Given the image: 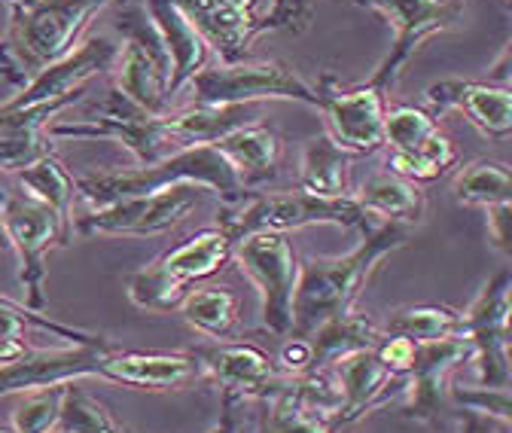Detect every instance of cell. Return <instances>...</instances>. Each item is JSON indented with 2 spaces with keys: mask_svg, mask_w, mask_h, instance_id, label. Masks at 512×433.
Wrapping results in <instances>:
<instances>
[{
  "mask_svg": "<svg viewBox=\"0 0 512 433\" xmlns=\"http://www.w3.org/2000/svg\"><path fill=\"white\" fill-rule=\"evenodd\" d=\"M412 238L409 226L384 223L375 232H366L354 251L342 257H308L299 263L296 293H293V339H308L317 327L333 318L354 312V302L366 290L384 257L397 254Z\"/></svg>",
  "mask_w": 512,
  "mask_h": 433,
  "instance_id": "cell-1",
  "label": "cell"
},
{
  "mask_svg": "<svg viewBox=\"0 0 512 433\" xmlns=\"http://www.w3.org/2000/svg\"><path fill=\"white\" fill-rule=\"evenodd\" d=\"M74 183H77V196H83L92 208H104L132 196L162 193L168 187H180V183L208 187L229 208L247 199V187L241 183L238 171L214 144L183 147L171 156H162L153 165L122 168V171H92L77 177Z\"/></svg>",
  "mask_w": 512,
  "mask_h": 433,
  "instance_id": "cell-2",
  "label": "cell"
},
{
  "mask_svg": "<svg viewBox=\"0 0 512 433\" xmlns=\"http://www.w3.org/2000/svg\"><path fill=\"white\" fill-rule=\"evenodd\" d=\"M113 0H22L10 7V28L0 37V77L16 86L68 55L89 22Z\"/></svg>",
  "mask_w": 512,
  "mask_h": 433,
  "instance_id": "cell-3",
  "label": "cell"
},
{
  "mask_svg": "<svg viewBox=\"0 0 512 433\" xmlns=\"http://www.w3.org/2000/svg\"><path fill=\"white\" fill-rule=\"evenodd\" d=\"M232 247L235 241L220 226L199 229L153 260L147 269L128 278V299L144 312H177L183 296L189 293V284L217 275L232 260Z\"/></svg>",
  "mask_w": 512,
  "mask_h": 433,
  "instance_id": "cell-4",
  "label": "cell"
},
{
  "mask_svg": "<svg viewBox=\"0 0 512 433\" xmlns=\"http://www.w3.org/2000/svg\"><path fill=\"white\" fill-rule=\"evenodd\" d=\"M305 226H342V229H363L366 211L357 205L354 196L327 199V196H311L302 190H278L244 199L226 211L220 220V229L241 241L256 232H296Z\"/></svg>",
  "mask_w": 512,
  "mask_h": 433,
  "instance_id": "cell-5",
  "label": "cell"
},
{
  "mask_svg": "<svg viewBox=\"0 0 512 433\" xmlns=\"http://www.w3.org/2000/svg\"><path fill=\"white\" fill-rule=\"evenodd\" d=\"M394 77L384 71H372L366 83L342 86L333 74H320L317 110L324 113L327 135L336 147L351 156H366L384 147V113H388V95L394 89Z\"/></svg>",
  "mask_w": 512,
  "mask_h": 433,
  "instance_id": "cell-6",
  "label": "cell"
},
{
  "mask_svg": "<svg viewBox=\"0 0 512 433\" xmlns=\"http://www.w3.org/2000/svg\"><path fill=\"white\" fill-rule=\"evenodd\" d=\"M116 28L122 31V46L113 61V89L122 92L150 116H165L168 110V77L171 58L144 10L141 0L119 13Z\"/></svg>",
  "mask_w": 512,
  "mask_h": 433,
  "instance_id": "cell-7",
  "label": "cell"
},
{
  "mask_svg": "<svg viewBox=\"0 0 512 433\" xmlns=\"http://www.w3.org/2000/svg\"><path fill=\"white\" fill-rule=\"evenodd\" d=\"M186 86L192 104L299 101L317 107V89L287 61H238V65L202 68Z\"/></svg>",
  "mask_w": 512,
  "mask_h": 433,
  "instance_id": "cell-8",
  "label": "cell"
},
{
  "mask_svg": "<svg viewBox=\"0 0 512 433\" xmlns=\"http://www.w3.org/2000/svg\"><path fill=\"white\" fill-rule=\"evenodd\" d=\"M46 135L49 141H119L138 165L159 162L168 156V144H174L162 126V116L144 113L116 89H110L107 101H101L86 119H52Z\"/></svg>",
  "mask_w": 512,
  "mask_h": 433,
  "instance_id": "cell-9",
  "label": "cell"
},
{
  "mask_svg": "<svg viewBox=\"0 0 512 433\" xmlns=\"http://www.w3.org/2000/svg\"><path fill=\"white\" fill-rule=\"evenodd\" d=\"M7 241L19 257V284L25 287V305L34 312H46V254L52 247L74 241V229L64 223L52 208L28 199L7 196L0 205Z\"/></svg>",
  "mask_w": 512,
  "mask_h": 433,
  "instance_id": "cell-10",
  "label": "cell"
},
{
  "mask_svg": "<svg viewBox=\"0 0 512 433\" xmlns=\"http://www.w3.org/2000/svg\"><path fill=\"white\" fill-rule=\"evenodd\" d=\"M232 260L260 293L263 324L275 336H290L299 260L284 232H256L232 247Z\"/></svg>",
  "mask_w": 512,
  "mask_h": 433,
  "instance_id": "cell-11",
  "label": "cell"
},
{
  "mask_svg": "<svg viewBox=\"0 0 512 433\" xmlns=\"http://www.w3.org/2000/svg\"><path fill=\"white\" fill-rule=\"evenodd\" d=\"M199 205V187H168L150 196L119 199L104 208H92L89 214L74 220V235H113V238H150L174 229L189 217V211Z\"/></svg>",
  "mask_w": 512,
  "mask_h": 433,
  "instance_id": "cell-12",
  "label": "cell"
},
{
  "mask_svg": "<svg viewBox=\"0 0 512 433\" xmlns=\"http://www.w3.org/2000/svg\"><path fill=\"white\" fill-rule=\"evenodd\" d=\"M509 296L512 275L500 269L485 281L473 305L464 312V339L473 348V363L479 373V385L485 388H509Z\"/></svg>",
  "mask_w": 512,
  "mask_h": 433,
  "instance_id": "cell-13",
  "label": "cell"
},
{
  "mask_svg": "<svg viewBox=\"0 0 512 433\" xmlns=\"http://www.w3.org/2000/svg\"><path fill=\"white\" fill-rule=\"evenodd\" d=\"M192 354L202 360L208 385L220 391V403L244 406L247 400H266L287 379V373H281L275 360L250 342H214L192 348Z\"/></svg>",
  "mask_w": 512,
  "mask_h": 433,
  "instance_id": "cell-14",
  "label": "cell"
},
{
  "mask_svg": "<svg viewBox=\"0 0 512 433\" xmlns=\"http://www.w3.org/2000/svg\"><path fill=\"white\" fill-rule=\"evenodd\" d=\"M113 345L107 339L68 348H25L10 363H0V397L31 394L98 376V363Z\"/></svg>",
  "mask_w": 512,
  "mask_h": 433,
  "instance_id": "cell-15",
  "label": "cell"
},
{
  "mask_svg": "<svg viewBox=\"0 0 512 433\" xmlns=\"http://www.w3.org/2000/svg\"><path fill=\"white\" fill-rule=\"evenodd\" d=\"M357 4L381 13L394 28L391 52L378 65V71L394 80H400L403 68L424 40L455 31L464 19V0H357Z\"/></svg>",
  "mask_w": 512,
  "mask_h": 433,
  "instance_id": "cell-16",
  "label": "cell"
},
{
  "mask_svg": "<svg viewBox=\"0 0 512 433\" xmlns=\"http://www.w3.org/2000/svg\"><path fill=\"white\" fill-rule=\"evenodd\" d=\"M101 382L132 391H189L208 385L205 366L192 351H107L98 363Z\"/></svg>",
  "mask_w": 512,
  "mask_h": 433,
  "instance_id": "cell-17",
  "label": "cell"
},
{
  "mask_svg": "<svg viewBox=\"0 0 512 433\" xmlns=\"http://www.w3.org/2000/svg\"><path fill=\"white\" fill-rule=\"evenodd\" d=\"M424 110L436 119L448 110H461L470 126L491 141L512 135V89L479 80H439L424 92Z\"/></svg>",
  "mask_w": 512,
  "mask_h": 433,
  "instance_id": "cell-18",
  "label": "cell"
},
{
  "mask_svg": "<svg viewBox=\"0 0 512 433\" xmlns=\"http://www.w3.org/2000/svg\"><path fill=\"white\" fill-rule=\"evenodd\" d=\"M467 360H473V348L464 336H448V339L415 345V357L406 373V406H403L406 418L430 424L445 400L448 376Z\"/></svg>",
  "mask_w": 512,
  "mask_h": 433,
  "instance_id": "cell-19",
  "label": "cell"
},
{
  "mask_svg": "<svg viewBox=\"0 0 512 433\" xmlns=\"http://www.w3.org/2000/svg\"><path fill=\"white\" fill-rule=\"evenodd\" d=\"M174 4L196 25L223 65L247 61L253 40L260 37V16L253 13V0H174Z\"/></svg>",
  "mask_w": 512,
  "mask_h": 433,
  "instance_id": "cell-20",
  "label": "cell"
},
{
  "mask_svg": "<svg viewBox=\"0 0 512 433\" xmlns=\"http://www.w3.org/2000/svg\"><path fill=\"white\" fill-rule=\"evenodd\" d=\"M74 101L0 104V171H22L52 153L46 126Z\"/></svg>",
  "mask_w": 512,
  "mask_h": 433,
  "instance_id": "cell-21",
  "label": "cell"
},
{
  "mask_svg": "<svg viewBox=\"0 0 512 433\" xmlns=\"http://www.w3.org/2000/svg\"><path fill=\"white\" fill-rule=\"evenodd\" d=\"M333 382L339 388V409L333 415V424L336 430H342L348 424H357L375 406L388 400L391 385H397V376L378 360L375 348H369V351H357V354L336 360Z\"/></svg>",
  "mask_w": 512,
  "mask_h": 433,
  "instance_id": "cell-22",
  "label": "cell"
},
{
  "mask_svg": "<svg viewBox=\"0 0 512 433\" xmlns=\"http://www.w3.org/2000/svg\"><path fill=\"white\" fill-rule=\"evenodd\" d=\"M168 58H171V77H168V98L186 89V83L202 68H208V43L186 19V13L174 0H141Z\"/></svg>",
  "mask_w": 512,
  "mask_h": 433,
  "instance_id": "cell-23",
  "label": "cell"
},
{
  "mask_svg": "<svg viewBox=\"0 0 512 433\" xmlns=\"http://www.w3.org/2000/svg\"><path fill=\"white\" fill-rule=\"evenodd\" d=\"M250 122H263L253 104H189L177 113H165L162 126L174 144H217L220 138L244 129Z\"/></svg>",
  "mask_w": 512,
  "mask_h": 433,
  "instance_id": "cell-24",
  "label": "cell"
},
{
  "mask_svg": "<svg viewBox=\"0 0 512 433\" xmlns=\"http://www.w3.org/2000/svg\"><path fill=\"white\" fill-rule=\"evenodd\" d=\"M214 147L232 162L244 187L272 180L278 174L281 156H284L281 135L272 126H266V122H250L244 129H235L232 135L220 138Z\"/></svg>",
  "mask_w": 512,
  "mask_h": 433,
  "instance_id": "cell-25",
  "label": "cell"
},
{
  "mask_svg": "<svg viewBox=\"0 0 512 433\" xmlns=\"http://www.w3.org/2000/svg\"><path fill=\"white\" fill-rule=\"evenodd\" d=\"M357 205L366 214L381 217L384 223H400V226H418L427 214V196L418 183L394 174V171H378L372 174L360 193L354 196Z\"/></svg>",
  "mask_w": 512,
  "mask_h": 433,
  "instance_id": "cell-26",
  "label": "cell"
},
{
  "mask_svg": "<svg viewBox=\"0 0 512 433\" xmlns=\"http://www.w3.org/2000/svg\"><path fill=\"white\" fill-rule=\"evenodd\" d=\"M351 153L333 144V138L324 132L305 144L302 162H299V177L296 190L311 193V196H327V199H342L351 190Z\"/></svg>",
  "mask_w": 512,
  "mask_h": 433,
  "instance_id": "cell-27",
  "label": "cell"
},
{
  "mask_svg": "<svg viewBox=\"0 0 512 433\" xmlns=\"http://www.w3.org/2000/svg\"><path fill=\"white\" fill-rule=\"evenodd\" d=\"M381 336L384 333L366 315L348 312L342 318L327 321L324 327H317L308 336V345H311V373H314V369L333 366L336 360H342L348 354L375 348L381 342Z\"/></svg>",
  "mask_w": 512,
  "mask_h": 433,
  "instance_id": "cell-28",
  "label": "cell"
},
{
  "mask_svg": "<svg viewBox=\"0 0 512 433\" xmlns=\"http://www.w3.org/2000/svg\"><path fill=\"white\" fill-rule=\"evenodd\" d=\"M177 312L183 315V321L214 339V342H229L238 336V324H241V315H238V296L229 290V287H202V290H192L183 296Z\"/></svg>",
  "mask_w": 512,
  "mask_h": 433,
  "instance_id": "cell-29",
  "label": "cell"
},
{
  "mask_svg": "<svg viewBox=\"0 0 512 433\" xmlns=\"http://www.w3.org/2000/svg\"><path fill=\"white\" fill-rule=\"evenodd\" d=\"M260 403H263V412H260V427H256V433H339L327 412L308 406L293 391L290 376L275 394H269Z\"/></svg>",
  "mask_w": 512,
  "mask_h": 433,
  "instance_id": "cell-30",
  "label": "cell"
},
{
  "mask_svg": "<svg viewBox=\"0 0 512 433\" xmlns=\"http://www.w3.org/2000/svg\"><path fill=\"white\" fill-rule=\"evenodd\" d=\"M19 180H22V190H25L28 199L52 208L64 223L74 229V217L71 214H74V199H77V183L68 174V168H64L52 153L37 159L34 165L22 168Z\"/></svg>",
  "mask_w": 512,
  "mask_h": 433,
  "instance_id": "cell-31",
  "label": "cell"
},
{
  "mask_svg": "<svg viewBox=\"0 0 512 433\" xmlns=\"http://www.w3.org/2000/svg\"><path fill=\"white\" fill-rule=\"evenodd\" d=\"M452 193H455V202L467 208H491V205L512 202L509 165L497 159H473L455 174Z\"/></svg>",
  "mask_w": 512,
  "mask_h": 433,
  "instance_id": "cell-32",
  "label": "cell"
},
{
  "mask_svg": "<svg viewBox=\"0 0 512 433\" xmlns=\"http://www.w3.org/2000/svg\"><path fill=\"white\" fill-rule=\"evenodd\" d=\"M391 336H406L412 342H436L464 333V312H455L448 305H409L391 315L388 330Z\"/></svg>",
  "mask_w": 512,
  "mask_h": 433,
  "instance_id": "cell-33",
  "label": "cell"
},
{
  "mask_svg": "<svg viewBox=\"0 0 512 433\" xmlns=\"http://www.w3.org/2000/svg\"><path fill=\"white\" fill-rule=\"evenodd\" d=\"M55 430L58 433H132V430H125L113 418V412L98 397H92L80 382H71L64 388Z\"/></svg>",
  "mask_w": 512,
  "mask_h": 433,
  "instance_id": "cell-34",
  "label": "cell"
},
{
  "mask_svg": "<svg viewBox=\"0 0 512 433\" xmlns=\"http://www.w3.org/2000/svg\"><path fill=\"white\" fill-rule=\"evenodd\" d=\"M458 162V150L448 141L442 132H436L424 147H418L415 153H394L388 156V171L412 180V183H430L439 180L448 168Z\"/></svg>",
  "mask_w": 512,
  "mask_h": 433,
  "instance_id": "cell-35",
  "label": "cell"
},
{
  "mask_svg": "<svg viewBox=\"0 0 512 433\" xmlns=\"http://www.w3.org/2000/svg\"><path fill=\"white\" fill-rule=\"evenodd\" d=\"M439 132L433 113L415 104H394L384 113V144H391L394 153H415Z\"/></svg>",
  "mask_w": 512,
  "mask_h": 433,
  "instance_id": "cell-36",
  "label": "cell"
},
{
  "mask_svg": "<svg viewBox=\"0 0 512 433\" xmlns=\"http://www.w3.org/2000/svg\"><path fill=\"white\" fill-rule=\"evenodd\" d=\"M68 385H55L43 391L22 394L19 406L13 409V433H52L58 427L61 400Z\"/></svg>",
  "mask_w": 512,
  "mask_h": 433,
  "instance_id": "cell-37",
  "label": "cell"
},
{
  "mask_svg": "<svg viewBox=\"0 0 512 433\" xmlns=\"http://www.w3.org/2000/svg\"><path fill=\"white\" fill-rule=\"evenodd\" d=\"M452 400L461 409H470V412H479V415H488V418H497V421L512 424L509 388H485V385L467 388V385H452Z\"/></svg>",
  "mask_w": 512,
  "mask_h": 433,
  "instance_id": "cell-38",
  "label": "cell"
},
{
  "mask_svg": "<svg viewBox=\"0 0 512 433\" xmlns=\"http://www.w3.org/2000/svg\"><path fill=\"white\" fill-rule=\"evenodd\" d=\"M415 345H418V342H412V339H406V336H391V333H384L381 342L375 345V354H378V360H381L384 366H388L397 379H406L409 366H412V357H415Z\"/></svg>",
  "mask_w": 512,
  "mask_h": 433,
  "instance_id": "cell-39",
  "label": "cell"
},
{
  "mask_svg": "<svg viewBox=\"0 0 512 433\" xmlns=\"http://www.w3.org/2000/svg\"><path fill=\"white\" fill-rule=\"evenodd\" d=\"M485 214H488L485 226H488V238H491V244L497 247V251H500L503 257H512V235H509V223H512V202L491 205V208H485Z\"/></svg>",
  "mask_w": 512,
  "mask_h": 433,
  "instance_id": "cell-40",
  "label": "cell"
},
{
  "mask_svg": "<svg viewBox=\"0 0 512 433\" xmlns=\"http://www.w3.org/2000/svg\"><path fill=\"white\" fill-rule=\"evenodd\" d=\"M281 373L287 376H302V373H311V345L308 339H287L284 348L278 351V363H275Z\"/></svg>",
  "mask_w": 512,
  "mask_h": 433,
  "instance_id": "cell-41",
  "label": "cell"
},
{
  "mask_svg": "<svg viewBox=\"0 0 512 433\" xmlns=\"http://www.w3.org/2000/svg\"><path fill=\"white\" fill-rule=\"evenodd\" d=\"M458 433H509V424L464 409V412H458Z\"/></svg>",
  "mask_w": 512,
  "mask_h": 433,
  "instance_id": "cell-42",
  "label": "cell"
},
{
  "mask_svg": "<svg viewBox=\"0 0 512 433\" xmlns=\"http://www.w3.org/2000/svg\"><path fill=\"white\" fill-rule=\"evenodd\" d=\"M25 336H0V363H10L25 354Z\"/></svg>",
  "mask_w": 512,
  "mask_h": 433,
  "instance_id": "cell-43",
  "label": "cell"
},
{
  "mask_svg": "<svg viewBox=\"0 0 512 433\" xmlns=\"http://www.w3.org/2000/svg\"><path fill=\"white\" fill-rule=\"evenodd\" d=\"M488 83H494V86H509V43L503 46L500 58L494 61V68H491V74H488Z\"/></svg>",
  "mask_w": 512,
  "mask_h": 433,
  "instance_id": "cell-44",
  "label": "cell"
},
{
  "mask_svg": "<svg viewBox=\"0 0 512 433\" xmlns=\"http://www.w3.org/2000/svg\"><path fill=\"white\" fill-rule=\"evenodd\" d=\"M238 409L235 403H220V424L211 433H235V421H238Z\"/></svg>",
  "mask_w": 512,
  "mask_h": 433,
  "instance_id": "cell-45",
  "label": "cell"
},
{
  "mask_svg": "<svg viewBox=\"0 0 512 433\" xmlns=\"http://www.w3.org/2000/svg\"><path fill=\"white\" fill-rule=\"evenodd\" d=\"M0 247H10V241H7V232H4V223H0Z\"/></svg>",
  "mask_w": 512,
  "mask_h": 433,
  "instance_id": "cell-46",
  "label": "cell"
},
{
  "mask_svg": "<svg viewBox=\"0 0 512 433\" xmlns=\"http://www.w3.org/2000/svg\"><path fill=\"white\" fill-rule=\"evenodd\" d=\"M7 202V193H4V187H0V205H4Z\"/></svg>",
  "mask_w": 512,
  "mask_h": 433,
  "instance_id": "cell-47",
  "label": "cell"
},
{
  "mask_svg": "<svg viewBox=\"0 0 512 433\" xmlns=\"http://www.w3.org/2000/svg\"><path fill=\"white\" fill-rule=\"evenodd\" d=\"M4 4H10V7H13V4H22V0H4Z\"/></svg>",
  "mask_w": 512,
  "mask_h": 433,
  "instance_id": "cell-48",
  "label": "cell"
},
{
  "mask_svg": "<svg viewBox=\"0 0 512 433\" xmlns=\"http://www.w3.org/2000/svg\"><path fill=\"white\" fill-rule=\"evenodd\" d=\"M0 433H13V427H0Z\"/></svg>",
  "mask_w": 512,
  "mask_h": 433,
  "instance_id": "cell-49",
  "label": "cell"
},
{
  "mask_svg": "<svg viewBox=\"0 0 512 433\" xmlns=\"http://www.w3.org/2000/svg\"><path fill=\"white\" fill-rule=\"evenodd\" d=\"M52 433H58V430H52Z\"/></svg>",
  "mask_w": 512,
  "mask_h": 433,
  "instance_id": "cell-50",
  "label": "cell"
}]
</instances>
